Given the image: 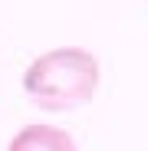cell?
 <instances>
[{"label":"cell","mask_w":148,"mask_h":151,"mask_svg":"<svg viewBox=\"0 0 148 151\" xmlns=\"http://www.w3.org/2000/svg\"><path fill=\"white\" fill-rule=\"evenodd\" d=\"M7 151H76V141H72V135L66 128L33 122V125H23L10 138Z\"/></svg>","instance_id":"cell-2"},{"label":"cell","mask_w":148,"mask_h":151,"mask_svg":"<svg viewBox=\"0 0 148 151\" xmlns=\"http://www.w3.org/2000/svg\"><path fill=\"white\" fill-rule=\"evenodd\" d=\"M99 59L82 46L46 49L23 72V92L43 112H72L89 105L99 92Z\"/></svg>","instance_id":"cell-1"}]
</instances>
